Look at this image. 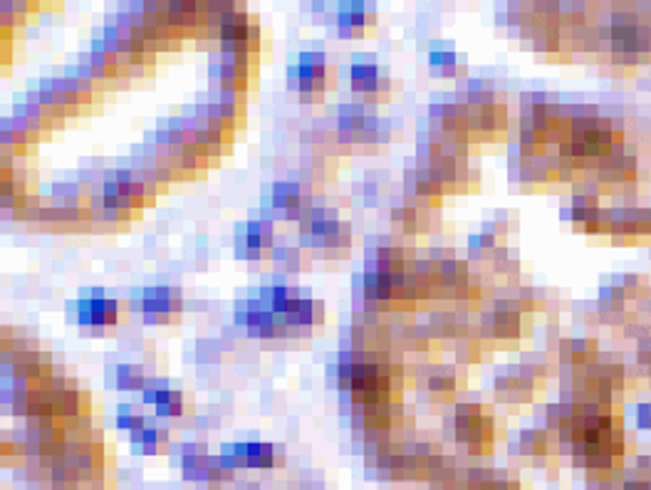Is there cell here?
Instances as JSON below:
<instances>
[{
	"instance_id": "obj_22",
	"label": "cell",
	"mask_w": 651,
	"mask_h": 490,
	"mask_svg": "<svg viewBox=\"0 0 651 490\" xmlns=\"http://www.w3.org/2000/svg\"><path fill=\"white\" fill-rule=\"evenodd\" d=\"M428 63H431V70L441 77H453L459 75V63H456V55L453 53H444V50H434L431 57H428Z\"/></svg>"
},
{
	"instance_id": "obj_6",
	"label": "cell",
	"mask_w": 651,
	"mask_h": 490,
	"mask_svg": "<svg viewBox=\"0 0 651 490\" xmlns=\"http://www.w3.org/2000/svg\"><path fill=\"white\" fill-rule=\"evenodd\" d=\"M77 320L87 327H112L119 322V300L107 292L89 290L77 302Z\"/></svg>"
},
{
	"instance_id": "obj_19",
	"label": "cell",
	"mask_w": 651,
	"mask_h": 490,
	"mask_svg": "<svg viewBox=\"0 0 651 490\" xmlns=\"http://www.w3.org/2000/svg\"><path fill=\"white\" fill-rule=\"evenodd\" d=\"M456 389H459V382H456V372L453 369H441V372L428 376L427 392L436 401H451L456 396Z\"/></svg>"
},
{
	"instance_id": "obj_3",
	"label": "cell",
	"mask_w": 651,
	"mask_h": 490,
	"mask_svg": "<svg viewBox=\"0 0 651 490\" xmlns=\"http://www.w3.org/2000/svg\"><path fill=\"white\" fill-rule=\"evenodd\" d=\"M256 55H238V53H221L214 57L208 67V77L214 82V89H225V92H241L246 95L250 82L258 75Z\"/></svg>"
},
{
	"instance_id": "obj_13",
	"label": "cell",
	"mask_w": 651,
	"mask_h": 490,
	"mask_svg": "<svg viewBox=\"0 0 651 490\" xmlns=\"http://www.w3.org/2000/svg\"><path fill=\"white\" fill-rule=\"evenodd\" d=\"M283 320L288 322V327L292 332H308L310 327H317V325L325 322V308L317 300L302 298L298 308L292 309L288 317H283Z\"/></svg>"
},
{
	"instance_id": "obj_12",
	"label": "cell",
	"mask_w": 651,
	"mask_h": 490,
	"mask_svg": "<svg viewBox=\"0 0 651 490\" xmlns=\"http://www.w3.org/2000/svg\"><path fill=\"white\" fill-rule=\"evenodd\" d=\"M47 201L57 208H89L92 193L85 183L80 182H57L50 191Z\"/></svg>"
},
{
	"instance_id": "obj_4",
	"label": "cell",
	"mask_w": 651,
	"mask_h": 490,
	"mask_svg": "<svg viewBox=\"0 0 651 490\" xmlns=\"http://www.w3.org/2000/svg\"><path fill=\"white\" fill-rule=\"evenodd\" d=\"M134 309L151 325H173L182 317L183 300L176 288H147L137 292Z\"/></svg>"
},
{
	"instance_id": "obj_18",
	"label": "cell",
	"mask_w": 651,
	"mask_h": 490,
	"mask_svg": "<svg viewBox=\"0 0 651 490\" xmlns=\"http://www.w3.org/2000/svg\"><path fill=\"white\" fill-rule=\"evenodd\" d=\"M241 446H243L246 466H253V469H273L285 460L280 459L278 448H273L270 444H241Z\"/></svg>"
},
{
	"instance_id": "obj_10",
	"label": "cell",
	"mask_w": 651,
	"mask_h": 490,
	"mask_svg": "<svg viewBox=\"0 0 651 490\" xmlns=\"http://www.w3.org/2000/svg\"><path fill=\"white\" fill-rule=\"evenodd\" d=\"M376 22V8L372 3H347L337 11V32L344 40L364 38L369 28Z\"/></svg>"
},
{
	"instance_id": "obj_17",
	"label": "cell",
	"mask_w": 651,
	"mask_h": 490,
	"mask_svg": "<svg viewBox=\"0 0 651 490\" xmlns=\"http://www.w3.org/2000/svg\"><path fill=\"white\" fill-rule=\"evenodd\" d=\"M273 263H275L280 273H288V275H295V273H302V270L310 267L308 253L300 245H283V248H278L275 256H273Z\"/></svg>"
},
{
	"instance_id": "obj_11",
	"label": "cell",
	"mask_w": 651,
	"mask_h": 490,
	"mask_svg": "<svg viewBox=\"0 0 651 490\" xmlns=\"http://www.w3.org/2000/svg\"><path fill=\"white\" fill-rule=\"evenodd\" d=\"M392 224L394 231L402 235H421L428 231V211L427 208H418L414 203L404 201L402 206L392 208Z\"/></svg>"
},
{
	"instance_id": "obj_2",
	"label": "cell",
	"mask_w": 651,
	"mask_h": 490,
	"mask_svg": "<svg viewBox=\"0 0 651 490\" xmlns=\"http://www.w3.org/2000/svg\"><path fill=\"white\" fill-rule=\"evenodd\" d=\"M639 18L634 15H614L609 25L607 47L612 60L617 63H644L651 50L649 25H639Z\"/></svg>"
},
{
	"instance_id": "obj_8",
	"label": "cell",
	"mask_w": 651,
	"mask_h": 490,
	"mask_svg": "<svg viewBox=\"0 0 651 490\" xmlns=\"http://www.w3.org/2000/svg\"><path fill=\"white\" fill-rule=\"evenodd\" d=\"M404 193H406V201L414 203L418 208H436L441 199H444V189H441V183L431 176V171L427 166H411V169L406 171V179H404Z\"/></svg>"
},
{
	"instance_id": "obj_21",
	"label": "cell",
	"mask_w": 651,
	"mask_h": 490,
	"mask_svg": "<svg viewBox=\"0 0 651 490\" xmlns=\"http://www.w3.org/2000/svg\"><path fill=\"white\" fill-rule=\"evenodd\" d=\"M189 396L182 394V392H173V389H166L164 394L159 396V401H156V416L159 418H179V416H183V411H186V406H189V401H186Z\"/></svg>"
},
{
	"instance_id": "obj_7",
	"label": "cell",
	"mask_w": 651,
	"mask_h": 490,
	"mask_svg": "<svg viewBox=\"0 0 651 490\" xmlns=\"http://www.w3.org/2000/svg\"><path fill=\"white\" fill-rule=\"evenodd\" d=\"M273 225L270 221H250L241 225L235 235V256L243 260H263L273 250Z\"/></svg>"
},
{
	"instance_id": "obj_1",
	"label": "cell",
	"mask_w": 651,
	"mask_h": 490,
	"mask_svg": "<svg viewBox=\"0 0 651 490\" xmlns=\"http://www.w3.org/2000/svg\"><path fill=\"white\" fill-rule=\"evenodd\" d=\"M334 64L320 50L300 55V63L292 64L288 72V87L305 105H317L325 92L334 87Z\"/></svg>"
},
{
	"instance_id": "obj_15",
	"label": "cell",
	"mask_w": 651,
	"mask_h": 490,
	"mask_svg": "<svg viewBox=\"0 0 651 490\" xmlns=\"http://www.w3.org/2000/svg\"><path fill=\"white\" fill-rule=\"evenodd\" d=\"M394 139V124L392 119H379V117H369L367 127H364V134L359 139V147L357 149L362 151H376L382 149L385 144H389Z\"/></svg>"
},
{
	"instance_id": "obj_23",
	"label": "cell",
	"mask_w": 651,
	"mask_h": 490,
	"mask_svg": "<svg viewBox=\"0 0 651 490\" xmlns=\"http://www.w3.org/2000/svg\"><path fill=\"white\" fill-rule=\"evenodd\" d=\"M117 427L119 428H127V431H140V428L144 427H149L147 424V416L140 414V411H134L131 406H119V411H117Z\"/></svg>"
},
{
	"instance_id": "obj_14",
	"label": "cell",
	"mask_w": 651,
	"mask_h": 490,
	"mask_svg": "<svg viewBox=\"0 0 651 490\" xmlns=\"http://www.w3.org/2000/svg\"><path fill=\"white\" fill-rule=\"evenodd\" d=\"M260 298L266 300V308L273 309L278 317H288L290 312L300 305L302 295H300L298 288H290V285H273V288L263 290Z\"/></svg>"
},
{
	"instance_id": "obj_16",
	"label": "cell",
	"mask_w": 651,
	"mask_h": 490,
	"mask_svg": "<svg viewBox=\"0 0 651 490\" xmlns=\"http://www.w3.org/2000/svg\"><path fill=\"white\" fill-rule=\"evenodd\" d=\"M169 446V431L159 427H144L131 434V448L144 456H154V453H164Z\"/></svg>"
},
{
	"instance_id": "obj_5",
	"label": "cell",
	"mask_w": 651,
	"mask_h": 490,
	"mask_svg": "<svg viewBox=\"0 0 651 490\" xmlns=\"http://www.w3.org/2000/svg\"><path fill=\"white\" fill-rule=\"evenodd\" d=\"M350 82H352V92L364 105H385L392 97V77L386 75L385 70L372 60H362L357 57L350 70Z\"/></svg>"
},
{
	"instance_id": "obj_20",
	"label": "cell",
	"mask_w": 651,
	"mask_h": 490,
	"mask_svg": "<svg viewBox=\"0 0 651 490\" xmlns=\"http://www.w3.org/2000/svg\"><path fill=\"white\" fill-rule=\"evenodd\" d=\"M147 384H149V379L144 376L140 367H134V364H119L117 367V382H114V386H117L119 392H140L141 394L147 389Z\"/></svg>"
},
{
	"instance_id": "obj_9",
	"label": "cell",
	"mask_w": 651,
	"mask_h": 490,
	"mask_svg": "<svg viewBox=\"0 0 651 490\" xmlns=\"http://www.w3.org/2000/svg\"><path fill=\"white\" fill-rule=\"evenodd\" d=\"M273 208L290 218V221H302L310 214L312 201L310 193L305 191V186L300 182H280L273 186Z\"/></svg>"
}]
</instances>
